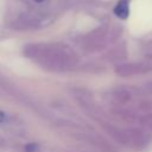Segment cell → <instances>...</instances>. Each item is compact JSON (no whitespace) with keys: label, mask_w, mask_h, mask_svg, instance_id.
<instances>
[{"label":"cell","mask_w":152,"mask_h":152,"mask_svg":"<svg viewBox=\"0 0 152 152\" xmlns=\"http://www.w3.org/2000/svg\"><path fill=\"white\" fill-rule=\"evenodd\" d=\"M24 53L27 58L51 71L69 70L75 63V55L71 49L62 44H30L25 46Z\"/></svg>","instance_id":"cell-1"},{"label":"cell","mask_w":152,"mask_h":152,"mask_svg":"<svg viewBox=\"0 0 152 152\" xmlns=\"http://www.w3.org/2000/svg\"><path fill=\"white\" fill-rule=\"evenodd\" d=\"M114 13L120 19H127L129 15V0H119L114 7Z\"/></svg>","instance_id":"cell-2"},{"label":"cell","mask_w":152,"mask_h":152,"mask_svg":"<svg viewBox=\"0 0 152 152\" xmlns=\"http://www.w3.org/2000/svg\"><path fill=\"white\" fill-rule=\"evenodd\" d=\"M25 148H26L27 152H36V151H37V145H34V144H30V145H27Z\"/></svg>","instance_id":"cell-3"},{"label":"cell","mask_w":152,"mask_h":152,"mask_svg":"<svg viewBox=\"0 0 152 152\" xmlns=\"http://www.w3.org/2000/svg\"><path fill=\"white\" fill-rule=\"evenodd\" d=\"M5 119H6V115H5V113L0 110V124H1V122H4V121H5Z\"/></svg>","instance_id":"cell-4"},{"label":"cell","mask_w":152,"mask_h":152,"mask_svg":"<svg viewBox=\"0 0 152 152\" xmlns=\"http://www.w3.org/2000/svg\"><path fill=\"white\" fill-rule=\"evenodd\" d=\"M34 1H37V2H40V1H43V0H34Z\"/></svg>","instance_id":"cell-5"}]
</instances>
